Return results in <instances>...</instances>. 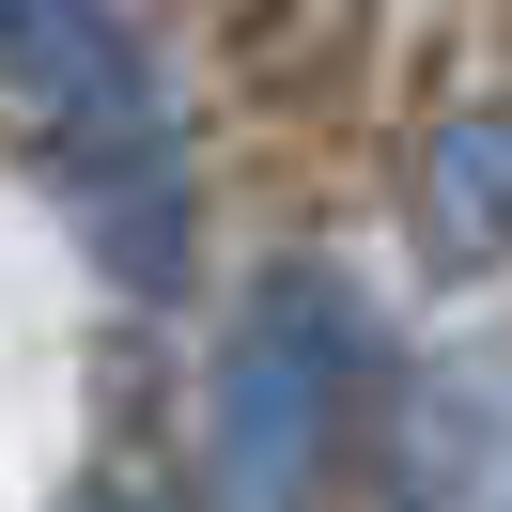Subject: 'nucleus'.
<instances>
[{"mask_svg": "<svg viewBox=\"0 0 512 512\" xmlns=\"http://www.w3.org/2000/svg\"><path fill=\"white\" fill-rule=\"evenodd\" d=\"M435 233L450 249H512V125H450L435 140Z\"/></svg>", "mask_w": 512, "mask_h": 512, "instance_id": "7ed1b4c3", "label": "nucleus"}, {"mask_svg": "<svg viewBox=\"0 0 512 512\" xmlns=\"http://www.w3.org/2000/svg\"><path fill=\"white\" fill-rule=\"evenodd\" d=\"M78 512H140V497H78Z\"/></svg>", "mask_w": 512, "mask_h": 512, "instance_id": "20e7f679", "label": "nucleus"}, {"mask_svg": "<svg viewBox=\"0 0 512 512\" xmlns=\"http://www.w3.org/2000/svg\"><path fill=\"white\" fill-rule=\"evenodd\" d=\"M0 94L63 140V187L109 233V264L171 280L187 202H171V109H156V63H140V16L125 0H0Z\"/></svg>", "mask_w": 512, "mask_h": 512, "instance_id": "f257e3e1", "label": "nucleus"}, {"mask_svg": "<svg viewBox=\"0 0 512 512\" xmlns=\"http://www.w3.org/2000/svg\"><path fill=\"white\" fill-rule=\"evenodd\" d=\"M357 388H373V311H357L326 264L249 295L218 357V419H202V497L218 512H311L326 497V450H342Z\"/></svg>", "mask_w": 512, "mask_h": 512, "instance_id": "f03ea898", "label": "nucleus"}]
</instances>
